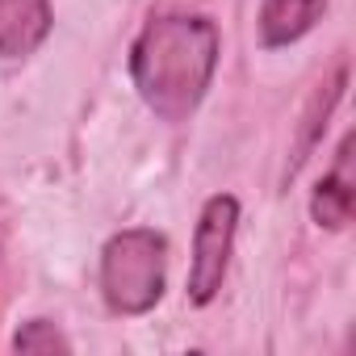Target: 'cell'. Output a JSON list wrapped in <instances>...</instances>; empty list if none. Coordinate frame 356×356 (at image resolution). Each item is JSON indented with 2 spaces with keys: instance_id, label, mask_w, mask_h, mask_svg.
I'll use <instances>...</instances> for the list:
<instances>
[{
  "instance_id": "obj_4",
  "label": "cell",
  "mask_w": 356,
  "mask_h": 356,
  "mask_svg": "<svg viewBox=\"0 0 356 356\" xmlns=\"http://www.w3.org/2000/svg\"><path fill=\"white\" fill-rule=\"evenodd\" d=\"M51 0H0V59H26L51 34Z\"/></svg>"
},
{
  "instance_id": "obj_8",
  "label": "cell",
  "mask_w": 356,
  "mask_h": 356,
  "mask_svg": "<svg viewBox=\"0 0 356 356\" xmlns=\"http://www.w3.org/2000/svg\"><path fill=\"white\" fill-rule=\"evenodd\" d=\"M13 352H22V356H51V352H72V343H67V335H63L55 323L30 318V323L13 335Z\"/></svg>"
},
{
  "instance_id": "obj_1",
  "label": "cell",
  "mask_w": 356,
  "mask_h": 356,
  "mask_svg": "<svg viewBox=\"0 0 356 356\" xmlns=\"http://www.w3.org/2000/svg\"><path fill=\"white\" fill-rule=\"evenodd\" d=\"M218 67V30L206 17H155L130 47V76L147 109L163 122H185Z\"/></svg>"
},
{
  "instance_id": "obj_5",
  "label": "cell",
  "mask_w": 356,
  "mask_h": 356,
  "mask_svg": "<svg viewBox=\"0 0 356 356\" xmlns=\"http://www.w3.org/2000/svg\"><path fill=\"white\" fill-rule=\"evenodd\" d=\"M352 202H356V181H352V134H343L331 172L318 181V189H314V197H310V214H314L318 227L339 231V227L352 222Z\"/></svg>"
},
{
  "instance_id": "obj_7",
  "label": "cell",
  "mask_w": 356,
  "mask_h": 356,
  "mask_svg": "<svg viewBox=\"0 0 356 356\" xmlns=\"http://www.w3.org/2000/svg\"><path fill=\"white\" fill-rule=\"evenodd\" d=\"M343 88H348V63L339 59V63H335V72L314 88V97H310V105H306V113H302V134H298V147H293V159H289V176L302 168V159H306V155L314 151V143L323 138L327 118H331V109L339 105Z\"/></svg>"
},
{
  "instance_id": "obj_2",
  "label": "cell",
  "mask_w": 356,
  "mask_h": 356,
  "mask_svg": "<svg viewBox=\"0 0 356 356\" xmlns=\"http://www.w3.org/2000/svg\"><path fill=\"white\" fill-rule=\"evenodd\" d=\"M168 239L151 227H130L113 235L101 252V298L113 314H147L163 298Z\"/></svg>"
},
{
  "instance_id": "obj_6",
  "label": "cell",
  "mask_w": 356,
  "mask_h": 356,
  "mask_svg": "<svg viewBox=\"0 0 356 356\" xmlns=\"http://www.w3.org/2000/svg\"><path fill=\"white\" fill-rule=\"evenodd\" d=\"M331 0H264L260 9V42L264 47H289L302 34L314 30V22L327 13Z\"/></svg>"
},
{
  "instance_id": "obj_3",
  "label": "cell",
  "mask_w": 356,
  "mask_h": 356,
  "mask_svg": "<svg viewBox=\"0 0 356 356\" xmlns=\"http://www.w3.org/2000/svg\"><path fill=\"white\" fill-rule=\"evenodd\" d=\"M235 227H239V202L231 193H214L193 231V260H189V302L193 306H210L218 298L227 264H231Z\"/></svg>"
}]
</instances>
